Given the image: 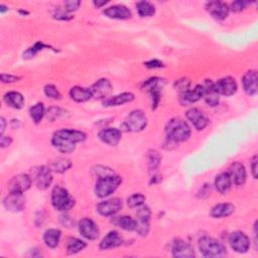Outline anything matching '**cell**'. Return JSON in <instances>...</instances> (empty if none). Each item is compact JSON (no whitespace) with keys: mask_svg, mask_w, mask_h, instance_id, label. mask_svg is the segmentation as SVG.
<instances>
[{"mask_svg":"<svg viewBox=\"0 0 258 258\" xmlns=\"http://www.w3.org/2000/svg\"><path fill=\"white\" fill-rule=\"evenodd\" d=\"M124 244V239L117 231H110L101 240L99 248L101 250H108L119 247Z\"/></svg>","mask_w":258,"mask_h":258,"instance_id":"24","label":"cell"},{"mask_svg":"<svg viewBox=\"0 0 258 258\" xmlns=\"http://www.w3.org/2000/svg\"><path fill=\"white\" fill-rule=\"evenodd\" d=\"M80 5H81V1H79V0H69V1L64 2V7H65L64 9L67 12L71 13L78 10Z\"/></svg>","mask_w":258,"mask_h":258,"instance_id":"47","label":"cell"},{"mask_svg":"<svg viewBox=\"0 0 258 258\" xmlns=\"http://www.w3.org/2000/svg\"><path fill=\"white\" fill-rule=\"evenodd\" d=\"M190 85H191L190 80L184 78V79L177 80V82L175 83V88H176V90H178L182 94V93H184V92H186L190 89Z\"/></svg>","mask_w":258,"mask_h":258,"instance_id":"45","label":"cell"},{"mask_svg":"<svg viewBox=\"0 0 258 258\" xmlns=\"http://www.w3.org/2000/svg\"><path fill=\"white\" fill-rule=\"evenodd\" d=\"M186 118L190 121L193 126L201 131L204 130L209 124V119L208 117L204 114L203 111H201L198 108H191L186 112Z\"/></svg>","mask_w":258,"mask_h":258,"instance_id":"16","label":"cell"},{"mask_svg":"<svg viewBox=\"0 0 258 258\" xmlns=\"http://www.w3.org/2000/svg\"><path fill=\"white\" fill-rule=\"evenodd\" d=\"M206 10H207L215 20L224 21L230 12L229 5L223 1H210L206 3Z\"/></svg>","mask_w":258,"mask_h":258,"instance_id":"18","label":"cell"},{"mask_svg":"<svg viewBox=\"0 0 258 258\" xmlns=\"http://www.w3.org/2000/svg\"><path fill=\"white\" fill-rule=\"evenodd\" d=\"M61 223L66 227H72L74 225V221L67 215H64L61 217Z\"/></svg>","mask_w":258,"mask_h":258,"instance_id":"54","label":"cell"},{"mask_svg":"<svg viewBox=\"0 0 258 258\" xmlns=\"http://www.w3.org/2000/svg\"><path fill=\"white\" fill-rule=\"evenodd\" d=\"M44 92H45V95L49 99H53V100L62 99V94L60 93V91L58 90L56 86L53 84L46 85L44 88Z\"/></svg>","mask_w":258,"mask_h":258,"instance_id":"41","label":"cell"},{"mask_svg":"<svg viewBox=\"0 0 258 258\" xmlns=\"http://www.w3.org/2000/svg\"><path fill=\"white\" fill-rule=\"evenodd\" d=\"M107 3H108V1H99V0H97V1H96V0H95V1H93V4H94V6L96 8H101L102 6L106 5Z\"/></svg>","mask_w":258,"mask_h":258,"instance_id":"56","label":"cell"},{"mask_svg":"<svg viewBox=\"0 0 258 258\" xmlns=\"http://www.w3.org/2000/svg\"><path fill=\"white\" fill-rule=\"evenodd\" d=\"M67 111L60 108V107H50L47 111V117L49 121H55L56 119H59L61 117H64L66 115Z\"/></svg>","mask_w":258,"mask_h":258,"instance_id":"42","label":"cell"},{"mask_svg":"<svg viewBox=\"0 0 258 258\" xmlns=\"http://www.w3.org/2000/svg\"><path fill=\"white\" fill-rule=\"evenodd\" d=\"M243 90L248 96H255L258 91V75L257 71L250 70L242 78Z\"/></svg>","mask_w":258,"mask_h":258,"instance_id":"23","label":"cell"},{"mask_svg":"<svg viewBox=\"0 0 258 258\" xmlns=\"http://www.w3.org/2000/svg\"><path fill=\"white\" fill-rule=\"evenodd\" d=\"M204 95H205V90L203 85H198L196 86L195 89L193 90L188 89V91L182 93L180 97V102L182 105L188 106L193 104V103L200 101L202 98H204Z\"/></svg>","mask_w":258,"mask_h":258,"instance_id":"22","label":"cell"},{"mask_svg":"<svg viewBox=\"0 0 258 258\" xmlns=\"http://www.w3.org/2000/svg\"><path fill=\"white\" fill-rule=\"evenodd\" d=\"M135 99V96L131 92H124L121 94L115 95L113 97H109L108 99L103 101V105L105 107H116L122 106L126 103H130Z\"/></svg>","mask_w":258,"mask_h":258,"instance_id":"25","label":"cell"},{"mask_svg":"<svg viewBox=\"0 0 258 258\" xmlns=\"http://www.w3.org/2000/svg\"><path fill=\"white\" fill-rule=\"evenodd\" d=\"M98 136L102 142H104L110 146H116L120 142V141H121L122 131L112 127L104 128L99 132Z\"/></svg>","mask_w":258,"mask_h":258,"instance_id":"21","label":"cell"},{"mask_svg":"<svg viewBox=\"0 0 258 258\" xmlns=\"http://www.w3.org/2000/svg\"><path fill=\"white\" fill-rule=\"evenodd\" d=\"M213 87H214V91L219 96L222 95L226 97L234 95L238 89L237 83L235 79H233L232 77H225L218 80L216 83L213 84Z\"/></svg>","mask_w":258,"mask_h":258,"instance_id":"13","label":"cell"},{"mask_svg":"<svg viewBox=\"0 0 258 258\" xmlns=\"http://www.w3.org/2000/svg\"><path fill=\"white\" fill-rule=\"evenodd\" d=\"M150 95V99H151V109L152 110H156L159 105H160V102H161V90H154L149 92Z\"/></svg>","mask_w":258,"mask_h":258,"instance_id":"46","label":"cell"},{"mask_svg":"<svg viewBox=\"0 0 258 258\" xmlns=\"http://www.w3.org/2000/svg\"><path fill=\"white\" fill-rule=\"evenodd\" d=\"M87 139L85 132L77 129L63 128L56 131L51 137V144L62 153H72L77 143L83 142Z\"/></svg>","mask_w":258,"mask_h":258,"instance_id":"1","label":"cell"},{"mask_svg":"<svg viewBox=\"0 0 258 258\" xmlns=\"http://www.w3.org/2000/svg\"><path fill=\"white\" fill-rule=\"evenodd\" d=\"M213 84L214 83L211 80H206L204 82V84H202L203 87H204V90H205L204 100L211 107H215V106L219 105V102H220V97L214 91Z\"/></svg>","mask_w":258,"mask_h":258,"instance_id":"27","label":"cell"},{"mask_svg":"<svg viewBox=\"0 0 258 258\" xmlns=\"http://www.w3.org/2000/svg\"><path fill=\"white\" fill-rule=\"evenodd\" d=\"M257 156H254L250 162V168H251V174L254 179H257Z\"/></svg>","mask_w":258,"mask_h":258,"instance_id":"52","label":"cell"},{"mask_svg":"<svg viewBox=\"0 0 258 258\" xmlns=\"http://www.w3.org/2000/svg\"><path fill=\"white\" fill-rule=\"evenodd\" d=\"M229 244L233 251L239 254H243L248 252L251 246V241L250 238L244 232L235 231L229 236Z\"/></svg>","mask_w":258,"mask_h":258,"instance_id":"8","label":"cell"},{"mask_svg":"<svg viewBox=\"0 0 258 258\" xmlns=\"http://www.w3.org/2000/svg\"><path fill=\"white\" fill-rule=\"evenodd\" d=\"M3 101L6 104L14 109H22L24 105V97L22 93L16 91H10L3 97Z\"/></svg>","mask_w":258,"mask_h":258,"instance_id":"31","label":"cell"},{"mask_svg":"<svg viewBox=\"0 0 258 258\" xmlns=\"http://www.w3.org/2000/svg\"><path fill=\"white\" fill-rule=\"evenodd\" d=\"M122 183V178L117 175H109L97 179L95 185V195L101 199L112 195Z\"/></svg>","mask_w":258,"mask_h":258,"instance_id":"4","label":"cell"},{"mask_svg":"<svg viewBox=\"0 0 258 258\" xmlns=\"http://www.w3.org/2000/svg\"><path fill=\"white\" fill-rule=\"evenodd\" d=\"M50 200L53 207L60 212H68L75 206L74 198L69 194L65 188L61 186H56L53 188Z\"/></svg>","mask_w":258,"mask_h":258,"instance_id":"5","label":"cell"},{"mask_svg":"<svg viewBox=\"0 0 258 258\" xmlns=\"http://www.w3.org/2000/svg\"><path fill=\"white\" fill-rule=\"evenodd\" d=\"M251 2L249 1H244V0H238V1H235V2H232L229 6V10L232 11V12H241L243 11L244 9L247 8L248 5H250Z\"/></svg>","mask_w":258,"mask_h":258,"instance_id":"43","label":"cell"},{"mask_svg":"<svg viewBox=\"0 0 258 258\" xmlns=\"http://www.w3.org/2000/svg\"><path fill=\"white\" fill-rule=\"evenodd\" d=\"M199 250L204 257L208 258H215V257H222L226 255V247L223 244L220 240L204 236L199 240Z\"/></svg>","mask_w":258,"mask_h":258,"instance_id":"3","label":"cell"},{"mask_svg":"<svg viewBox=\"0 0 258 258\" xmlns=\"http://www.w3.org/2000/svg\"><path fill=\"white\" fill-rule=\"evenodd\" d=\"M144 66L148 69H161V68L164 67V62H162L158 59H153V60H150L148 62H145Z\"/></svg>","mask_w":258,"mask_h":258,"instance_id":"50","label":"cell"},{"mask_svg":"<svg viewBox=\"0 0 258 258\" xmlns=\"http://www.w3.org/2000/svg\"><path fill=\"white\" fill-rule=\"evenodd\" d=\"M94 171L96 173L97 177H105V176H109V175H114V170L110 167L104 166V165H98L96 167V169H94Z\"/></svg>","mask_w":258,"mask_h":258,"instance_id":"48","label":"cell"},{"mask_svg":"<svg viewBox=\"0 0 258 258\" xmlns=\"http://www.w3.org/2000/svg\"><path fill=\"white\" fill-rule=\"evenodd\" d=\"M171 254L176 258H192L195 251L190 243L183 239H176L171 244Z\"/></svg>","mask_w":258,"mask_h":258,"instance_id":"17","label":"cell"},{"mask_svg":"<svg viewBox=\"0 0 258 258\" xmlns=\"http://www.w3.org/2000/svg\"><path fill=\"white\" fill-rule=\"evenodd\" d=\"M11 143H12V139L10 136H4L3 134L1 135V137H0V145H1V147H7Z\"/></svg>","mask_w":258,"mask_h":258,"instance_id":"53","label":"cell"},{"mask_svg":"<svg viewBox=\"0 0 258 258\" xmlns=\"http://www.w3.org/2000/svg\"><path fill=\"white\" fill-rule=\"evenodd\" d=\"M145 201H146V197L144 195L141 193L133 194L127 199V206L130 209H135V208H139L141 207V206L144 205Z\"/></svg>","mask_w":258,"mask_h":258,"instance_id":"40","label":"cell"},{"mask_svg":"<svg viewBox=\"0 0 258 258\" xmlns=\"http://www.w3.org/2000/svg\"><path fill=\"white\" fill-rule=\"evenodd\" d=\"M112 89L113 87H112L111 82L105 78L99 79L90 87L93 98L97 100H103V101L109 98L110 94L112 93Z\"/></svg>","mask_w":258,"mask_h":258,"instance_id":"12","label":"cell"},{"mask_svg":"<svg viewBox=\"0 0 258 258\" xmlns=\"http://www.w3.org/2000/svg\"><path fill=\"white\" fill-rule=\"evenodd\" d=\"M166 140L171 143H181L187 141L191 136V128L185 120L174 118L165 127Z\"/></svg>","mask_w":258,"mask_h":258,"instance_id":"2","label":"cell"},{"mask_svg":"<svg viewBox=\"0 0 258 258\" xmlns=\"http://www.w3.org/2000/svg\"><path fill=\"white\" fill-rule=\"evenodd\" d=\"M123 207L122 200L119 198H112L99 203L96 206V211L98 214L104 217H111L116 215Z\"/></svg>","mask_w":258,"mask_h":258,"instance_id":"9","label":"cell"},{"mask_svg":"<svg viewBox=\"0 0 258 258\" xmlns=\"http://www.w3.org/2000/svg\"><path fill=\"white\" fill-rule=\"evenodd\" d=\"M211 191H212V188L211 185H204L203 188H201V191L199 192V198H207L211 195Z\"/></svg>","mask_w":258,"mask_h":258,"instance_id":"51","label":"cell"},{"mask_svg":"<svg viewBox=\"0 0 258 258\" xmlns=\"http://www.w3.org/2000/svg\"><path fill=\"white\" fill-rule=\"evenodd\" d=\"M44 49H51V50H54L55 53H56V51H58V49H56V48H54V47H51L48 46V45L44 44L43 42H38V43L34 44L32 47H28V48L24 51V53H23V59H26V60L32 59V58L36 57V56L40 53V51H42V50H44Z\"/></svg>","mask_w":258,"mask_h":258,"instance_id":"34","label":"cell"},{"mask_svg":"<svg viewBox=\"0 0 258 258\" xmlns=\"http://www.w3.org/2000/svg\"><path fill=\"white\" fill-rule=\"evenodd\" d=\"M86 246H87V243H86L84 240H81L76 237H70L67 240V245H66L67 253L70 255L77 254L83 251L86 248Z\"/></svg>","mask_w":258,"mask_h":258,"instance_id":"32","label":"cell"},{"mask_svg":"<svg viewBox=\"0 0 258 258\" xmlns=\"http://www.w3.org/2000/svg\"><path fill=\"white\" fill-rule=\"evenodd\" d=\"M228 174L231 178L232 184H234L235 186L239 187V186H243L245 184L247 174H246L245 166L241 163L239 162L233 163L229 167Z\"/></svg>","mask_w":258,"mask_h":258,"instance_id":"20","label":"cell"},{"mask_svg":"<svg viewBox=\"0 0 258 258\" xmlns=\"http://www.w3.org/2000/svg\"><path fill=\"white\" fill-rule=\"evenodd\" d=\"M3 207L12 213L23 212L25 208V198L23 194L9 193L2 202Z\"/></svg>","mask_w":258,"mask_h":258,"instance_id":"15","label":"cell"},{"mask_svg":"<svg viewBox=\"0 0 258 258\" xmlns=\"http://www.w3.org/2000/svg\"><path fill=\"white\" fill-rule=\"evenodd\" d=\"M33 180L36 183V186L40 190H47L53 183V175H51V170L49 166L41 165L34 169Z\"/></svg>","mask_w":258,"mask_h":258,"instance_id":"10","label":"cell"},{"mask_svg":"<svg viewBox=\"0 0 258 258\" xmlns=\"http://www.w3.org/2000/svg\"><path fill=\"white\" fill-rule=\"evenodd\" d=\"M235 211V206L231 203H220L215 205L211 209L210 215L215 219L227 218L231 216Z\"/></svg>","mask_w":258,"mask_h":258,"instance_id":"26","label":"cell"},{"mask_svg":"<svg viewBox=\"0 0 258 258\" xmlns=\"http://www.w3.org/2000/svg\"><path fill=\"white\" fill-rule=\"evenodd\" d=\"M78 229L80 234L87 240H97L100 235V230L96 223L90 218H83L79 221Z\"/></svg>","mask_w":258,"mask_h":258,"instance_id":"14","label":"cell"},{"mask_svg":"<svg viewBox=\"0 0 258 258\" xmlns=\"http://www.w3.org/2000/svg\"><path fill=\"white\" fill-rule=\"evenodd\" d=\"M61 236H62V232L59 229L50 228V229H47L44 233L43 239H44L45 244L48 248L55 249V248H57L59 246L60 240H61Z\"/></svg>","mask_w":258,"mask_h":258,"instance_id":"29","label":"cell"},{"mask_svg":"<svg viewBox=\"0 0 258 258\" xmlns=\"http://www.w3.org/2000/svg\"><path fill=\"white\" fill-rule=\"evenodd\" d=\"M6 11H8V7H6L4 4H1V5H0V12H1V13L3 14V13L6 12Z\"/></svg>","mask_w":258,"mask_h":258,"instance_id":"57","label":"cell"},{"mask_svg":"<svg viewBox=\"0 0 258 258\" xmlns=\"http://www.w3.org/2000/svg\"><path fill=\"white\" fill-rule=\"evenodd\" d=\"M162 163V156L158 150L151 149L147 152V167L150 173L157 171Z\"/></svg>","mask_w":258,"mask_h":258,"instance_id":"36","label":"cell"},{"mask_svg":"<svg viewBox=\"0 0 258 258\" xmlns=\"http://www.w3.org/2000/svg\"><path fill=\"white\" fill-rule=\"evenodd\" d=\"M72 165H73L72 162L69 159L60 158V159H57L54 162H51L48 166H49L50 170L54 171V173L64 174L65 171L70 169L72 167Z\"/></svg>","mask_w":258,"mask_h":258,"instance_id":"33","label":"cell"},{"mask_svg":"<svg viewBox=\"0 0 258 258\" xmlns=\"http://www.w3.org/2000/svg\"><path fill=\"white\" fill-rule=\"evenodd\" d=\"M0 123H1V130H0V133H1V135H3L5 131V127H6V120L4 117L0 118Z\"/></svg>","mask_w":258,"mask_h":258,"instance_id":"55","label":"cell"},{"mask_svg":"<svg viewBox=\"0 0 258 258\" xmlns=\"http://www.w3.org/2000/svg\"><path fill=\"white\" fill-rule=\"evenodd\" d=\"M31 187V178L26 174H21L13 177L7 185L9 193L23 194Z\"/></svg>","mask_w":258,"mask_h":258,"instance_id":"11","label":"cell"},{"mask_svg":"<svg viewBox=\"0 0 258 258\" xmlns=\"http://www.w3.org/2000/svg\"><path fill=\"white\" fill-rule=\"evenodd\" d=\"M164 84H165V82L164 79L159 78V77H152V78H149L142 83L141 89L143 91H146L149 93V92L154 91V90H162Z\"/></svg>","mask_w":258,"mask_h":258,"instance_id":"37","label":"cell"},{"mask_svg":"<svg viewBox=\"0 0 258 258\" xmlns=\"http://www.w3.org/2000/svg\"><path fill=\"white\" fill-rule=\"evenodd\" d=\"M21 79H22L21 77L11 75V74H1L0 75V80H1V82L4 84H11V83L19 82Z\"/></svg>","mask_w":258,"mask_h":258,"instance_id":"49","label":"cell"},{"mask_svg":"<svg viewBox=\"0 0 258 258\" xmlns=\"http://www.w3.org/2000/svg\"><path fill=\"white\" fill-rule=\"evenodd\" d=\"M105 16L111 20H118V21H126L131 19L132 13L131 10L126 7L125 5H113L110 7H107L103 11Z\"/></svg>","mask_w":258,"mask_h":258,"instance_id":"19","label":"cell"},{"mask_svg":"<svg viewBox=\"0 0 258 258\" xmlns=\"http://www.w3.org/2000/svg\"><path fill=\"white\" fill-rule=\"evenodd\" d=\"M45 115H46V109L44 103L42 102L37 103V104H34L29 108V116L34 123L39 124L40 122H42Z\"/></svg>","mask_w":258,"mask_h":258,"instance_id":"38","label":"cell"},{"mask_svg":"<svg viewBox=\"0 0 258 258\" xmlns=\"http://www.w3.org/2000/svg\"><path fill=\"white\" fill-rule=\"evenodd\" d=\"M70 97L78 103H84L93 98L90 88H84L81 86H75L70 90Z\"/></svg>","mask_w":258,"mask_h":258,"instance_id":"30","label":"cell"},{"mask_svg":"<svg viewBox=\"0 0 258 258\" xmlns=\"http://www.w3.org/2000/svg\"><path fill=\"white\" fill-rule=\"evenodd\" d=\"M150 217H151V211L147 207V206H141L137 208L136 211V229L140 236L145 237L149 233L150 230Z\"/></svg>","mask_w":258,"mask_h":258,"instance_id":"7","label":"cell"},{"mask_svg":"<svg viewBox=\"0 0 258 258\" xmlns=\"http://www.w3.org/2000/svg\"><path fill=\"white\" fill-rule=\"evenodd\" d=\"M147 117L142 110H133L125 118L122 128L127 132H141L147 126Z\"/></svg>","mask_w":258,"mask_h":258,"instance_id":"6","label":"cell"},{"mask_svg":"<svg viewBox=\"0 0 258 258\" xmlns=\"http://www.w3.org/2000/svg\"><path fill=\"white\" fill-rule=\"evenodd\" d=\"M113 223L116 226H118L119 228H121L125 231L132 232V231H135L136 229V220L130 216L118 217L114 220Z\"/></svg>","mask_w":258,"mask_h":258,"instance_id":"35","label":"cell"},{"mask_svg":"<svg viewBox=\"0 0 258 258\" xmlns=\"http://www.w3.org/2000/svg\"><path fill=\"white\" fill-rule=\"evenodd\" d=\"M136 10L141 17H150L156 13V6L148 1H141L136 3Z\"/></svg>","mask_w":258,"mask_h":258,"instance_id":"39","label":"cell"},{"mask_svg":"<svg viewBox=\"0 0 258 258\" xmlns=\"http://www.w3.org/2000/svg\"><path fill=\"white\" fill-rule=\"evenodd\" d=\"M232 186V181L231 178L228 174V171H224V173L219 174L216 179H215V187L216 190L222 194V195H226L230 191Z\"/></svg>","mask_w":258,"mask_h":258,"instance_id":"28","label":"cell"},{"mask_svg":"<svg viewBox=\"0 0 258 258\" xmlns=\"http://www.w3.org/2000/svg\"><path fill=\"white\" fill-rule=\"evenodd\" d=\"M53 17L57 21H71L74 16H72L70 13L67 12L65 9H61V8H57L54 13H53Z\"/></svg>","mask_w":258,"mask_h":258,"instance_id":"44","label":"cell"}]
</instances>
